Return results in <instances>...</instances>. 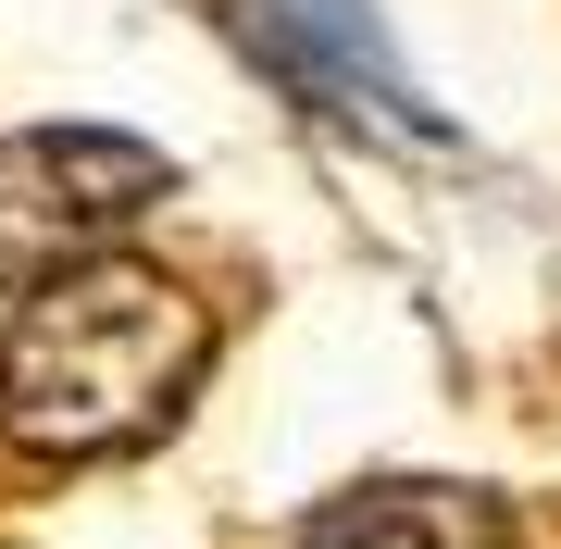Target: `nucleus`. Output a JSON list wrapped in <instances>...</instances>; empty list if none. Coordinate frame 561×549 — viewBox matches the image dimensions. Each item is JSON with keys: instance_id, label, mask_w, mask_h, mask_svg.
Instances as JSON below:
<instances>
[{"instance_id": "f257e3e1", "label": "nucleus", "mask_w": 561, "mask_h": 549, "mask_svg": "<svg viewBox=\"0 0 561 549\" xmlns=\"http://www.w3.org/2000/svg\"><path fill=\"white\" fill-rule=\"evenodd\" d=\"M213 363V325L162 263H76L25 287L0 325V437L38 462H113L162 437Z\"/></svg>"}, {"instance_id": "f03ea898", "label": "nucleus", "mask_w": 561, "mask_h": 549, "mask_svg": "<svg viewBox=\"0 0 561 549\" xmlns=\"http://www.w3.org/2000/svg\"><path fill=\"white\" fill-rule=\"evenodd\" d=\"M175 163L125 125H25L0 138V287H50L76 263H113V238L138 225Z\"/></svg>"}, {"instance_id": "7ed1b4c3", "label": "nucleus", "mask_w": 561, "mask_h": 549, "mask_svg": "<svg viewBox=\"0 0 561 549\" xmlns=\"http://www.w3.org/2000/svg\"><path fill=\"white\" fill-rule=\"evenodd\" d=\"M238 25L324 125H350V138H387V150H449L461 138V125L412 88V62H400L375 0H238Z\"/></svg>"}, {"instance_id": "20e7f679", "label": "nucleus", "mask_w": 561, "mask_h": 549, "mask_svg": "<svg viewBox=\"0 0 561 549\" xmlns=\"http://www.w3.org/2000/svg\"><path fill=\"white\" fill-rule=\"evenodd\" d=\"M300 549H512L500 525V500H474V488H437V474H375V488H350V500H324Z\"/></svg>"}]
</instances>
